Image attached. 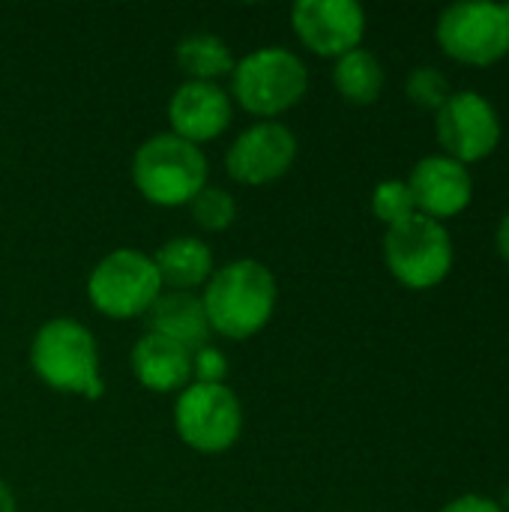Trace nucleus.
Returning a JSON list of instances; mask_svg holds the SVG:
<instances>
[{"label": "nucleus", "mask_w": 509, "mask_h": 512, "mask_svg": "<svg viewBox=\"0 0 509 512\" xmlns=\"http://www.w3.org/2000/svg\"><path fill=\"white\" fill-rule=\"evenodd\" d=\"M276 300V276L258 258H237L216 267L207 285L201 288L210 333L231 342L258 336L270 324Z\"/></svg>", "instance_id": "obj_1"}, {"label": "nucleus", "mask_w": 509, "mask_h": 512, "mask_svg": "<svg viewBox=\"0 0 509 512\" xmlns=\"http://www.w3.org/2000/svg\"><path fill=\"white\" fill-rule=\"evenodd\" d=\"M27 360L33 375L54 393L78 399H99L105 393L96 336L75 318L45 321L30 339Z\"/></svg>", "instance_id": "obj_2"}, {"label": "nucleus", "mask_w": 509, "mask_h": 512, "mask_svg": "<svg viewBox=\"0 0 509 512\" xmlns=\"http://www.w3.org/2000/svg\"><path fill=\"white\" fill-rule=\"evenodd\" d=\"M231 102L243 111L273 120L294 108L309 90L306 63L285 45H267L243 54L231 69Z\"/></svg>", "instance_id": "obj_3"}, {"label": "nucleus", "mask_w": 509, "mask_h": 512, "mask_svg": "<svg viewBox=\"0 0 509 512\" xmlns=\"http://www.w3.org/2000/svg\"><path fill=\"white\" fill-rule=\"evenodd\" d=\"M132 183L156 207H186L207 186V156L174 132H159L135 150Z\"/></svg>", "instance_id": "obj_4"}, {"label": "nucleus", "mask_w": 509, "mask_h": 512, "mask_svg": "<svg viewBox=\"0 0 509 512\" xmlns=\"http://www.w3.org/2000/svg\"><path fill=\"white\" fill-rule=\"evenodd\" d=\"M162 291L153 255L141 249H114L99 258L87 276L90 306L111 321L144 318Z\"/></svg>", "instance_id": "obj_5"}, {"label": "nucleus", "mask_w": 509, "mask_h": 512, "mask_svg": "<svg viewBox=\"0 0 509 512\" xmlns=\"http://www.w3.org/2000/svg\"><path fill=\"white\" fill-rule=\"evenodd\" d=\"M384 261L390 273L408 288H435L453 267V240L444 222L411 213L384 234Z\"/></svg>", "instance_id": "obj_6"}, {"label": "nucleus", "mask_w": 509, "mask_h": 512, "mask_svg": "<svg viewBox=\"0 0 509 512\" xmlns=\"http://www.w3.org/2000/svg\"><path fill=\"white\" fill-rule=\"evenodd\" d=\"M174 429L195 453H228L243 435V405L228 384H189L177 393Z\"/></svg>", "instance_id": "obj_7"}, {"label": "nucleus", "mask_w": 509, "mask_h": 512, "mask_svg": "<svg viewBox=\"0 0 509 512\" xmlns=\"http://www.w3.org/2000/svg\"><path fill=\"white\" fill-rule=\"evenodd\" d=\"M435 36L441 48L474 66L495 63L509 51V3L459 0L438 15Z\"/></svg>", "instance_id": "obj_8"}, {"label": "nucleus", "mask_w": 509, "mask_h": 512, "mask_svg": "<svg viewBox=\"0 0 509 512\" xmlns=\"http://www.w3.org/2000/svg\"><path fill=\"white\" fill-rule=\"evenodd\" d=\"M438 141L447 150L444 156L456 162H477L489 156L501 141V117L495 105L477 90L450 93L438 108Z\"/></svg>", "instance_id": "obj_9"}, {"label": "nucleus", "mask_w": 509, "mask_h": 512, "mask_svg": "<svg viewBox=\"0 0 509 512\" xmlns=\"http://www.w3.org/2000/svg\"><path fill=\"white\" fill-rule=\"evenodd\" d=\"M297 135L279 120H258L243 129L225 153L228 174L243 186H267L291 171Z\"/></svg>", "instance_id": "obj_10"}, {"label": "nucleus", "mask_w": 509, "mask_h": 512, "mask_svg": "<svg viewBox=\"0 0 509 512\" xmlns=\"http://www.w3.org/2000/svg\"><path fill=\"white\" fill-rule=\"evenodd\" d=\"M291 24L297 39L318 57H342L360 48L366 12L357 0H297Z\"/></svg>", "instance_id": "obj_11"}, {"label": "nucleus", "mask_w": 509, "mask_h": 512, "mask_svg": "<svg viewBox=\"0 0 509 512\" xmlns=\"http://www.w3.org/2000/svg\"><path fill=\"white\" fill-rule=\"evenodd\" d=\"M234 117V102L222 84L210 81H183L168 99V123L177 138L201 147L219 138Z\"/></svg>", "instance_id": "obj_12"}, {"label": "nucleus", "mask_w": 509, "mask_h": 512, "mask_svg": "<svg viewBox=\"0 0 509 512\" xmlns=\"http://www.w3.org/2000/svg\"><path fill=\"white\" fill-rule=\"evenodd\" d=\"M411 195H414V207L417 213L423 216H432V219H447V216H456L462 213L468 204H471V192H474V180H471V171L444 156V153H435V156H423L411 177L405 180Z\"/></svg>", "instance_id": "obj_13"}, {"label": "nucleus", "mask_w": 509, "mask_h": 512, "mask_svg": "<svg viewBox=\"0 0 509 512\" xmlns=\"http://www.w3.org/2000/svg\"><path fill=\"white\" fill-rule=\"evenodd\" d=\"M192 354L186 345L159 333H144L129 354L135 381L150 393H180L192 384Z\"/></svg>", "instance_id": "obj_14"}, {"label": "nucleus", "mask_w": 509, "mask_h": 512, "mask_svg": "<svg viewBox=\"0 0 509 512\" xmlns=\"http://www.w3.org/2000/svg\"><path fill=\"white\" fill-rule=\"evenodd\" d=\"M144 324H147V333L174 339V342L186 345L189 351L210 345V336H213L201 294H195V291H168L165 288L156 297V303L150 306V312L144 315Z\"/></svg>", "instance_id": "obj_15"}, {"label": "nucleus", "mask_w": 509, "mask_h": 512, "mask_svg": "<svg viewBox=\"0 0 509 512\" xmlns=\"http://www.w3.org/2000/svg\"><path fill=\"white\" fill-rule=\"evenodd\" d=\"M153 264L159 270L162 288L195 291V294H198V288L207 285V279L216 270L213 249L192 234H180V237L162 243L153 255Z\"/></svg>", "instance_id": "obj_16"}, {"label": "nucleus", "mask_w": 509, "mask_h": 512, "mask_svg": "<svg viewBox=\"0 0 509 512\" xmlns=\"http://www.w3.org/2000/svg\"><path fill=\"white\" fill-rule=\"evenodd\" d=\"M174 57H177V66L186 75V81H210V84H219V78L231 75V69L237 63L228 42L207 30L183 36L177 42Z\"/></svg>", "instance_id": "obj_17"}, {"label": "nucleus", "mask_w": 509, "mask_h": 512, "mask_svg": "<svg viewBox=\"0 0 509 512\" xmlns=\"http://www.w3.org/2000/svg\"><path fill=\"white\" fill-rule=\"evenodd\" d=\"M333 84L339 90V96L351 105H372L381 90H384V66L381 60L366 51V48H354L342 57H336L333 66Z\"/></svg>", "instance_id": "obj_18"}, {"label": "nucleus", "mask_w": 509, "mask_h": 512, "mask_svg": "<svg viewBox=\"0 0 509 512\" xmlns=\"http://www.w3.org/2000/svg\"><path fill=\"white\" fill-rule=\"evenodd\" d=\"M189 216L201 231H225L237 219V198L222 186H204L189 204Z\"/></svg>", "instance_id": "obj_19"}, {"label": "nucleus", "mask_w": 509, "mask_h": 512, "mask_svg": "<svg viewBox=\"0 0 509 512\" xmlns=\"http://www.w3.org/2000/svg\"><path fill=\"white\" fill-rule=\"evenodd\" d=\"M372 213L390 228L402 219H408L411 213H417L414 207V195L408 189L405 180H381L372 192Z\"/></svg>", "instance_id": "obj_20"}, {"label": "nucleus", "mask_w": 509, "mask_h": 512, "mask_svg": "<svg viewBox=\"0 0 509 512\" xmlns=\"http://www.w3.org/2000/svg\"><path fill=\"white\" fill-rule=\"evenodd\" d=\"M405 93L414 105L438 111L450 96V81L444 78V72L438 66H417V69H411V75L405 81Z\"/></svg>", "instance_id": "obj_21"}, {"label": "nucleus", "mask_w": 509, "mask_h": 512, "mask_svg": "<svg viewBox=\"0 0 509 512\" xmlns=\"http://www.w3.org/2000/svg\"><path fill=\"white\" fill-rule=\"evenodd\" d=\"M228 381V357L213 348L204 345L192 354V384H225Z\"/></svg>", "instance_id": "obj_22"}, {"label": "nucleus", "mask_w": 509, "mask_h": 512, "mask_svg": "<svg viewBox=\"0 0 509 512\" xmlns=\"http://www.w3.org/2000/svg\"><path fill=\"white\" fill-rule=\"evenodd\" d=\"M441 512H504V507L495 504L486 495H459V498H453Z\"/></svg>", "instance_id": "obj_23"}, {"label": "nucleus", "mask_w": 509, "mask_h": 512, "mask_svg": "<svg viewBox=\"0 0 509 512\" xmlns=\"http://www.w3.org/2000/svg\"><path fill=\"white\" fill-rule=\"evenodd\" d=\"M0 512H18V501H15V492L9 489V483L0 477Z\"/></svg>", "instance_id": "obj_24"}, {"label": "nucleus", "mask_w": 509, "mask_h": 512, "mask_svg": "<svg viewBox=\"0 0 509 512\" xmlns=\"http://www.w3.org/2000/svg\"><path fill=\"white\" fill-rule=\"evenodd\" d=\"M498 249H501V255L509 261V213L501 219V225H498Z\"/></svg>", "instance_id": "obj_25"}, {"label": "nucleus", "mask_w": 509, "mask_h": 512, "mask_svg": "<svg viewBox=\"0 0 509 512\" xmlns=\"http://www.w3.org/2000/svg\"><path fill=\"white\" fill-rule=\"evenodd\" d=\"M504 507L509 510V483H507V489H504Z\"/></svg>", "instance_id": "obj_26"}]
</instances>
